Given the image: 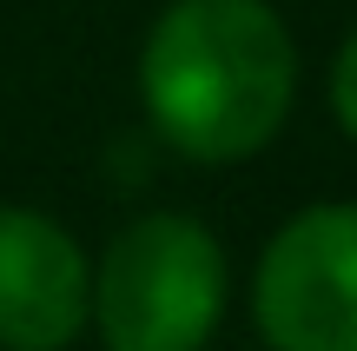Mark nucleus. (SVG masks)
Here are the masks:
<instances>
[{
  "label": "nucleus",
  "instance_id": "1",
  "mask_svg": "<svg viewBox=\"0 0 357 351\" xmlns=\"http://www.w3.org/2000/svg\"><path fill=\"white\" fill-rule=\"evenodd\" d=\"M153 133L199 166H238L278 140L298 100V47L271 0H172L139 53Z\"/></svg>",
  "mask_w": 357,
  "mask_h": 351
},
{
  "label": "nucleus",
  "instance_id": "4",
  "mask_svg": "<svg viewBox=\"0 0 357 351\" xmlns=\"http://www.w3.org/2000/svg\"><path fill=\"white\" fill-rule=\"evenodd\" d=\"M93 305V265L60 219L0 206V351H60Z\"/></svg>",
  "mask_w": 357,
  "mask_h": 351
},
{
  "label": "nucleus",
  "instance_id": "2",
  "mask_svg": "<svg viewBox=\"0 0 357 351\" xmlns=\"http://www.w3.org/2000/svg\"><path fill=\"white\" fill-rule=\"evenodd\" d=\"M106 351H205L225 318V252L185 212H146L93 265V305Z\"/></svg>",
  "mask_w": 357,
  "mask_h": 351
},
{
  "label": "nucleus",
  "instance_id": "5",
  "mask_svg": "<svg viewBox=\"0 0 357 351\" xmlns=\"http://www.w3.org/2000/svg\"><path fill=\"white\" fill-rule=\"evenodd\" d=\"M331 113H337V126L357 140V33L337 47V60H331Z\"/></svg>",
  "mask_w": 357,
  "mask_h": 351
},
{
  "label": "nucleus",
  "instance_id": "3",
  "mask_svg": "<svg viewBox=\"0 0 357 351\" xmlns=\"http://www.w3.org/2000/svg\"><path fill=\"white\" fill-rule=\"evenodd\" d=\"M252 318L271 351H357V206H305L271 232Z\"/></svg>",
  "mask_w": 357,
  "mask_h": 351
}]
</instances>
